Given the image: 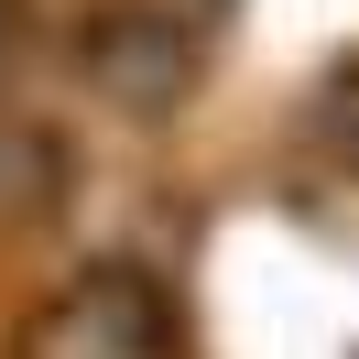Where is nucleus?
I'll return each instance as SVG.
<instances>
[{"mask_svg": "<svg viewBox=\"0 0 359 359\" xmlns=\"http://www.w3.org/2000/svg\"><path fill=\"white\" fill-rule=\"evenodd\" d=\"M33 359H175V305L153 294V272L88 262V272L44 305Z\"/></svg>", "mask_w": 359, "mask_h": 359, "instance_id": "f257e3e1", "label": "nucleus"}, {"mask_svg": "<svg viewBox=\"0 0 359 359\" xmlns=\"http://www.w3.org/2000/svg\"><path fill=\"white\" fill-rule=\"evenodd\" d=\"M66 207V142L44 120H0V229H44Z\"/></svg>", "mask_w": 359, "mask_h": 359, "instance_id": "7ed1b4c3", "label": "nucleus"}, {"mask_svg": "<svg viewBox=\"0 0 359 359\" xmlns=\"http://www.w3.org/2000/svg\"><path fill=\"white\" fill-rule=\"evenodd\" d=\"M316 142H327V153L359 175V55L327 76V88H316Z\"/></svg>", "mask_w": 359, "mask_h": 359, "instance_id": "20e7f679", "label": "nucleus"}, {"mask_svg": "<svg viewBox=\"0 0 359 359\" xmlns=\"http://www.w3.org/2000/svg\"><path fill=\"white\" fill-rule=\"evenodd\" d=\"M88 88L109 98L120 120H163L185 109V88H196V44H185V22H163V11H98L88 22Z\"/></svg>", "mask_w": 359, "mask_h": 359, "instance_id": "f03ea898", "label": "nucleus"}]
</instances>
